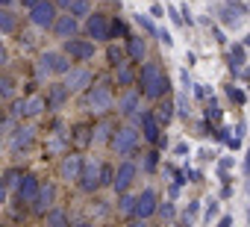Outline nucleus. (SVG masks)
<instances>
[{"label":"nucleus","mask_w":250,"mask_h":227,"mask_svg":"<svg viewBox=\"0 0 250 227\" xmlns=\"http://www.w3.org/2000/svg\"><path fill=\"white\" fill-rule=\"evenodd\" d=\"M139 83H142V94L150 97V100H156V97H162V94L168 91V77H165V71H162L156 62H145V65H142Z\"/></svg>","instance_id":"f257e3e1"},{"label":"nucleus","mask_w":250,"mask_h":227,"mask_svg":"<svg viewBox=\"0 0 250 227\" xmlns=\"http://www.w3.org/2000/svg\"><path fill=\"white\" fill-rule=\"evenodd\" d=\"M74 59L62 50V53H42V59H39V74L44 77V74H68L74 65H71Z\"/></svg>","instance_id":"f03ea898"},{"label":"nucleus","mask_w":250,"mask_h":227,"mask_svg":"<svg viewBox=\"0 0 250 227\" xmlns=\"http://www.w3.org/2000/svg\"><path fill=\"white\" fill-rule=\"evenodd\" d=\"M56 3H50V0H39V3L30 9V21L39 27V30H53L56 24Z\"/></svg>","instance_id":"7ed1b4c3"},{"label":"nucleus","mask_w":250,"mask_h":227,"mask_svg":"<svg viewBox=\"0 0 250 227\" xmlns=\"http://www.w3.org/2000/svg\"><path fill=\"white\" fill-rule=\"evenodd\" d=\"M85 36L94 39V42H109L112 39V24L103 12H91L85 18Z\"/></svg>","instance_id":"20e7f679"},{"label":"nucleus","mask_w":250,"mask_h":227,"mask_svg":"<svg viewBox=\"0 0 250 227\" xmlns=\"http://www.w3.org/2000/svg\"><path fill=\"white\" fill-rule=\"evenodd\" d=\"M65 53L74 62H88L94 56V42H88V39H65Z\"/></svg>","instance_id":"39448f33"},{"label":"nucleus","mask_w":250,"mask_h":227,"mask_svg":"<svg viewBox=\"0 0 250 227\" xmlns=\"http://www.w3.org/2000/svg\"><path fill=\"white\" fill-rule=\"evenodd\" d=\"M136 145H139V133H136L133 127H124V130H118V133L112 136V148H115V154H121V157L133 154Z\"/></svg>","instance_id":"423d86ee"},{"label":"nucleus","mask_w":250,"mask_h":227,"mask_svg":"<svg viewBox=\"0 0 250 227\" xmlns=\"http://www.w3.org/2000/svg\"><path fill=\"white\" fill-rule=\"evenodd\" d=\"M159 198H156V192L153 189H145L142 195H136V209H133V218H150L156 209H159V204H156Z\"/></svg>","instance_id":"0eeeda50"},{"label":"nucleus","mask_w":250,"mask_h":227,"mask_svg":"<svg viewBox=\"0 0 250 227\" xmlns=\"http://www.w3.org/2000/svg\"><path fill=\"white\" fill-rule=\"evenodd\" d=\"M88 106H91L94 112H103V109L112 106V89H109V83L91 86V91H88Z\"/></svg>","instance_id":"6e6552de"},{"label":"nucleus","mask_w":250,"mask_h":227,"mask_svg":"<svg viewBox=\"0 0 250 227\" xmlns=\"http://www.w3.org/2000/svg\"><path fill=\"white\" fill-rule=\"evenodd\" d=\"M133 180H136V165L133 162H121L118 171H115V177H112V189L115 192H127L133 186Z\"/></svg>","instance_id":"1a4fd4ad"},{"label":"nucleus","mask_w":250,"mask_h":227,"mask_svg":"<svg viewBox=\"0 0 250 227\" xmlns=\"http://www.w3.org/2000/svg\"><path fill=\"white\" fill-rule=\"evenodd\" d=\"M100 174H103V168L97 165V162H83V171H80V186L85 189V192H94L97 186H100Z\"/></svg>","instance_id":"9d476101"},{"label":"nucleus","mask_w":250,"mask_h":227,"mask_svg":"<svg viewBox=\"0 0 250 227\" xmlns=\"http://www.w3.org/2000/svg\"><path fill=\"white\" fill-rule=\"evenodd\" d=\"M142 133L150 145H159V133H162V121L153 112H142Z\"/></svg>","instance_id":"9b49d317"},{"label":"nucleus","mask_w":250,"mask_h":227,"mask_svg":"<svg viewBox=\"0 0 250 227\" xmlns=\"http://www.w3.org/2000/svg\"><path fill=\"white\" fill-rule=\"evenodd\" d=\"M77 30H80V18H74L71 12H68V15H59L56 24H53V33H56L59 39H74Z\"/></svg>","instance_id":"f8f14e48"},{"label":"nucleus","mask_w":250,"mask_h":227,"mask_svg":"<svg viewBox=\"0 0 250 227\" xmlns=\"http://www.w3.org/2000/svg\"><path fill=\"white\" fill-rule=\"evenodd\" d=\"M39 189H42L39 177H36V174H24V177H21V183H18V198H21L24 204H33V201H36V195H39Z\"/></svg>","instance_id":"ddd939ff"},{"label":"nucleus","mask_w":250,"mask_h":227,"mask_svg":"<svg viewBox=\"0 0 250 227\" xmlns=\"http://www.w3.org/2000/svg\"><path fill=\"white\" fill-rule=\"evenodd\" d=\"M68 80H65V86L71 89V91H80V89H85V86H91V71L88 68H71L68 74H65Z\"/></svg>","instance_id":"4468645a"},{"label":"nucleus","mask_w":250,"mask_h":227,"mask_svg":"<svg viewBox=\"0 0 250 227\" xmlns=\"http://www.w3.org/2000/svg\"><path fill=\"white\" fill-rule=\"evenodd\" d=\"M53 201H56V186L47 183V186L39 189V195H36V201H33V209H36L39 215H44V212L53 206Z\"/></svg>","instance_id":"2eb2a0df"},{"label":"nucleus","mask_w":250,"mask_h":227,"mask_svg":"<svg viewBox=\"0 0 250 227\" xmlns=\"http://www.w3.org/2000/svg\"><path fill=\"white\" fill-rule=\"evenodd\" d=\"M83 157H77V154H71V157H65L62 159V165H59V174H62V180H80V171H83Z\"/></svg>","instance_id":"dca6fc26"},{"label":"nucleus","mask_w":250,"mask_h":227,"mask_svg":"<svg viewBox=\"0 0 250 227\" xmlns=\"http://www.w3.org/2000/svg\"><path fill=\"white\" fill-rule=\"evenodd\" d=\"M221 21L227 24V27H235V24H241V15H244V6H235V3H224L221 9Z\"/></svg>","instance_id":"f3484780"},{"label":"nucleus","mask_w":250,"mask_h":227,"mask_svg":"<svg viewBox=\"0 0 250 227\" xmlns=\"http://www.w3.org/2000/svg\"><path fill=\"white\" fill-rule=\"evenodd\" d=\"M145 53H147L145 39H142V36H127V56H130L133 62H142V59H145Z\"/></svg>","instance_id":"a211bd4d"},{"label":"nucleus","mask_w":250,"mask_h":227,"mask_svg":"<svg viewBox=\"0 0 250 227\" xmlns=\"http://www.w3.org/2000/svg\"><path fill=\"white\" fill-rule=\"evenodd\" d=\"M30 145H33V130H30V127H18L15 136H12V151L21 154V151H27Z\"/></svg>","instance_id":"6ab92c4d"},{"label":"nucleus","mask_w":250,"mask_h":227,"mask_svg":"<svg viewBox=\"0 0 250 227\" xmlns=\"http://www.w3.org/2000/svg\"><path fill=\"white\" fill-rule=\"evenodd\" d=\"M139 103H142V94L139 91H127V94H124L121 97V112H124V115H136V112H139Z\"/></svg>","instance_id":"aec40b11"},{"label":"nucleus","mask_w":250,"mask_h":227,"mask_svg":"<svg viewBox=\"0 0 250 227\" xmlns=\"http://www.w3.org/2000/svg\"><path fill=\"white\" fill-rule=\"evenodd\" d=\"M18 30V15H12L6 6H0V36H9Z\"/></svg>","instance_id":"412c9836"},{"label":"nucleus","mask_w":250,"mask_h":227,"mask_svg":"<svg viewBox=\"0 0 250 227\" xmlns=\"http://www.w3.org/2000/svg\"><path fill=\"white\" fill-rule=\"evenodd\" d=\"M68 94H71V89H68L65 83H62V86H53V89H50V97H47V106H50V109H59V106L68 100Z\"/></svg>","instance_id":"4be33fe9"},{"label":"nucleus","mask_w":250,"mask_h":227,"mask_svg":"<svg viewBox=\"0 0 250 227\" xmlns=\"http://www.w3.org/2000/svg\"><path fill=\"white\" fill-rule=\"evenodd\" d=\"M68 12H71L74 18H88V15H91V3H88V0H71V3H68Z\"/></svg>","instance_id":"5701e85b"},{"label":"nucleus","mask_w":250,"mask_h":227,"mask_svg":"<svg viewBox=\"0 0 250 227\" xmlns=\"http://www.w3.org/2000/svg\"><path fill=\"white\" fill-rule=\"evenodd\" d=\"M42 106H44V100H42V97H30L27 103H21V109H18V112H24V115H39Z\"/></svg>","instance_id":"b1692460"},{"label":"nucleus","mask_w":250,"mask_h":227,"mask_svg":"<svg viewBox=\"0 0 250 227\" xmlns=\"http://www.w3.org/2000/svg\"><path fill=\"white\" fill-rule=\"evenodd\" d=\"M15 94V77L0 74V97H12Z\"/></svg>","instance_id":"393cba45"},{"label":"nucleus","mask_w":250,"mask_h":227,"mask_svg":"<svg viewBox=\"0 0 250 227\" xmlns=\"http://www.w3.org/2000/svg\"><path fill=\"white\" fill-rule=\"evenodd\" d=\"M241 65H244V47H232V50H229V68L238 71Z\"/></svg>","instance_id":"a878e982"},{"label":"nucleus","mask_w":250,"mask_h":227,"mask_svg":"<svg viewBox=\"0 0 250 227\" xmlns=\"http://www.w3.org/2000/svg\"><path fill=\"white\" fill-rule=\"evenodd\" d=\"M44 215H47V224H68V215H65L62 209H53V206H50Z\"/></svg>","instance_id":"bb28decb"},{"label":"nucleus","mask_w":250,"mask_h":227,"mask_svg":"<svg viewBox=\"0 0 250 227\" xmlns=\"http://www.w3.org/2000/svg\"><path fill=\"white\" fill-rule=\"evenodd\" d=\"M115 71H118V83H121V86H130V83H133V71H130L127 65H118Z\"/></svg>","instance_id":"cd10ccee"},{"label":"nucleus","mask_w":250,"mask_h":227,"mask_svg":"<svg viewBox=\"0 0 250 227\" xmlns=\"http://www.w3.org/2000/svg\"><path fill=\"white\" fill-rule=\"evenodd\" d=\"M118 209H121L124 215H133V209H136V198L124 195V198H121V204H118Z\"/></svg>","instance_id":"c85d7f7f"},{"label":"nucleus","mask_w":250,"mask_h":227,"mask_svg":"<svg viewBox=\"0 0 250 227\" xmlns=\"http://www.w3.org/2000/svg\"><path fill=\"white\" fill-rule=\"evenodd\" d=\"M109 65H112V68H118V65H124V53H121L118 47H109Z\"/></svg>","instance_id":"c756f323"},{"label":"nucleus","mask_w":250,"mask_h":227,"mask_svg":"<svg viewBox=\"0 0 250 227\" xmlns=\"http://www.w3.org/2000/svg\"><path fill=\"white\" fill-rule=\"evenodd\" d=\"M136 21H139V24H142V27H145V30H147V33H150V36H159V30H156V27H153V21H150V18H147V15H139V18H136Z\"/></svg>","instance_id":"7c9ffc66"},{"label":"nucleus","mask_w":250,"mask_h":227,"mask_svg":"<svg viewBox=\"0 0 250 227\" xmlns=\"http://www.w3.org/2000/svg\"><path fill=\"white\" fill-rule=\"evenodd\" d=\"M106 136H109V124H100V127L91 133V142H106Z\"/></svg>","instance_id":"2f4dec72"},{"label":"nucleus","mask_w":250,"mask_h":227,"mask_svg":"<svg viewBox=\"0 0 250 227\" xmlns=\"http://www.w3.org/2000/svg\"><path fill=\"white\" fill-rule=\"evenodd\" d=\"M156 212H159V215H162V218H168V221H174V206H171V204H168V201H165V204H162V206H159V209H156Z\"/></svg>","instance_id":"473e14b6"},{"label":"nucleus","mask_w":250,"mask_h":227,"mask_svg":"<svg viewBox=\"0 0 250 227\" xmlns=\"http://www.w3.org/2000/svg\"><path fill=\"white\" fill-rule=\"evenodd\" d=\"M171 109H174L171 103H165V106L159 109V121H162V124H168V121H171V115H174V112H171Z\"/></svg>","instance_id":"72a5a7b5"},{"label":"nucleus","mask_w":250,"mask_h":227,"mask_svg":"<svg viewBox=\"0 0 250 227\" xmlns=\"http://www.w3.org/2000/svg\"><path fill=\"white\" fill-rule=\"evenodd\" d=\"M74 139H77V145H88V142H91L88 130H77V136H74Z\"/></svg>","instance_id":"f704fd0d"},{"label":"nucleus","mask_w":250,"mask_h":227,"mask_svg":"<svg viewBox=\"0 0 250 227\" xmlns=\"http://www.w3.org/2000/svg\"><path fill=\"white\" fill-rule=\"evenodd\" d=\"M215 212H218V201H209V206H206V221L215 218Z\"/></svg>","instance_id":"c9c22d12"},{"label":"nucleus","mask_w":250,"mask_h":227,"mask_svg":"<svg viewBox=\"0 0 250 227\" xmlns=\"http://www.w3.org/2000/svg\"><path fill=\"white\" fill-rule=\"evenodd\" d=\"M6 186H9V183H6V177H0V204L6 201Z\"/></svg>","instance_id":"e433bc0d"},{"label":"nucleus","mask_w":250,"mask_h":227,"mask_svg":"<svg viewBox=\"0 0 250 227\" xmlns=\"http://www.w3.org/2000/svg\"><path fill=\"white\" fill-rule=\"evenodd\" d=\"M229 97H232L235 103H244V91H235V89H229Z\"/></svg>","instance_id":"4c0bfd02"},{"label":"nucleus","mask_w":250,"mask_h":227,"mask_svg":"<svg viewBox=\"0 0 250 227\" xmlns=\"http://www.w3.org/2000/svg\"><path fill=\"white\" fill-rule=\"evenodd\" d=\"M159 42H162V45H165V47H171V36H168V33H165V30H159Z\"/></svg>","instance_id":"58836bf2"},{"label":"nucleus","mask_w":250,"mask_h":227,"mask_svg":"<svg viewBox=\"0 0 250 227\" xmlns=\"http://www.w3.org/2000/svg\"><path fill=\"white\" fill-rule=\"evenodd\" d=\"M244 174H250V148H247V159H244Z\"/></svg>","instance_id":"ea45409f"},{"label":"nucleus","mask_w":250,"mask_h":227,"mask_svg":"<svg viewBox=\"0 0 250 227\" xmlns=\"http://www.w3.org/2000/svg\"><path fill=\"white\" fill-rule=\"evenodd\" d=\"M3 62H6V50H3V45H0V68H3Z\"/></svg>","instance_id":"a19ab883"},{"label":"nucleus","mask_w":250,"mask_h":227,"mask_svg":"<svg viewBox=\"0 0 250 227\" xmlns=\"http://www.w3.org/2000/svg\"><path fill=\"white\" fill-rule=\"evenodd\" d=\"M36 3H39V0H24V6H27V9H33Z\"/></svg>","instance_id":"79ce46f5"},{"label":"nucleus","mask_w":250,"mask_h":227,"mask_svg":"<svg viewBox=\"0 0 250 227\" xmlns=\"http://www.w3.org/2000/svg\"><path fill=\"white\" fill-rule=\"evenodd\" d=\"M12 3V0H0V6H9Z\"/></svg>","instance_id":"37998d69"},{"label":"nucleus","mask_w":250,"mask_h":227,"mask_svg":"<svg viewBox=\"0 0 250 227\" xmlns=\"http://www.w3.org/2000/svg\"><path fill=\"white\" fill-rule=\"evenodd\" d=\"M59 3H65V6H68V3H71V0H59Z\"/></svg>","instance_id":"c03bdc74"}]
</instances>
